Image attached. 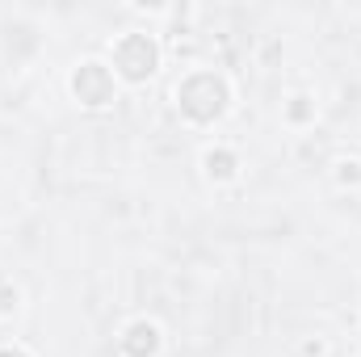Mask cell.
Here are the masks:
<instances>
[{
	"instance_id": "1",
	"label": "cell",
	"mask_w": 361,
	"mask_h": 357,
	"mask_svg": "<svg viewBox=\"0 0 361 357\" xmlns=\"http://www.w3.org/2000/svg\"><path fill=\"white\" fill-rule=\"evenodd\" d=\"M156 68H160V47H156L152 34H139V30H135V34L118 38V47H114V72H118L126 85L152 80Z\"/></svg>"
},
{
	"instance_id": "2",
	"label": "cell",
	"mask_w": 361,
	"mask_h": 357,
	"mask_svg": "<svg viewBox=\"0 0 361 357\" xmlns=\"http://www.w3.org/2000/svg\"><path fill=\"white\" fill-rule=\"evenodd\" d=\"M72 92L80 97V105H89V109H101V105H109L114 97H118V85H114V72L105 68V63H80L76 72H72Z\"/></svg>"
},
{
	"instance_id": "3",
	"label": "cell",
	"mask_w": 361,
	"mask_h": 357,
	"mask_svg": "<svg viewBox=\"0 0 361 357\" xmlns=\"http://www.w3.org/2000/svg\"><path fill=\"white\" fill-rule=\"evenodd\" d=\"M160 349H164V332L156 320H135L122 332V353L126 357H156Z\"/></svg>"
},
{
	"instance_id": "4",
	"label": "cell",
	"mask_w": 361,
	"mask_h": 357,
	"mask_svg": "<svg viewBox=\"0 0 361 357\" xmlns=\"http://www.w3.org/2000/svg\"><path fill=\"white\" fill-rule=\"evenodd\" d=\"M202 173H206V181H214V185H227V181L240 177V156L231 147H206L202 152Z\"/></svg>"
},
{
	"instance_id": "5",
	"label": "cell",
	"mask_w": 361,
	"mask_h": 357,
	"mask_svg": "<svg viewBox=\"0 0 361 357\" xmlns=\"http://www.w3.org/2000/svg\"><path fill=\"white\" fill-rule=\"evenodd\" d=\"M286 122H290V126L315 122V97H307V92H294V97L286 101Z\"/></svg>"
},
{
	"instance_id": "6",
	"label": "cell",
	"mask_w": 361,
	"mask_h": 357,
	"mask_svg": "<svg viewBox=\"0 0 361 357\" xmlns=\"http://www.w3.org/2000/svg\"><path fill=\"white\" fill-rule=\"evenodd\" d=\"M332 177H336V185H345V189L349 185H361V160H353V156L349 160H336V173Z\"/></svg>"
},
{
	"instance_id": "7",
	"label": "cell",
	"mask_w": 361,
	"mask_h": 357,
	"mask_svg": "<svg viewBox=\"0 0 361 357\" xmlns=\"http://www.w3.org/2000/svg\"><path fill=\"white\" fill-rule=\"evenodd\" d=\"M324 353H328L324 341H307V345H302V357H324Z\"/></svg>"
}]
</instances>
